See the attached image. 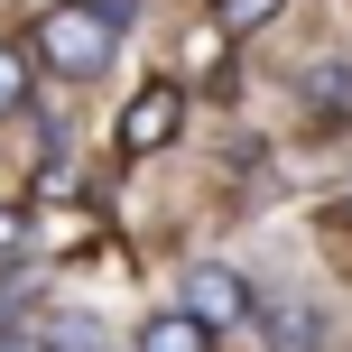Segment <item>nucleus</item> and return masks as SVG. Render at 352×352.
<instances>
[{
  "instance_id": "1",
  "label": "nucleus",
  "mask_w": 352,
  "mask_h": 352,
  "mask_svg": "<svg viewBox=\"0 0 352 352\" xmlns=\"http://www.w3.org/2000/svg\"><path fill=\"white\" fill-rule=\"evenodd\" d=\"M111 47H121V19H111L102 0H56V10L37 19V65H47V74L93 84V74L111 65Z\"/></svg>"
},
{
  "instance_id": "2",
  "label": "nucleus",
  "mask_w": 352,
  "mask_h": 352,
  "mask_svg": "<svg viewBox=\"0 0 352 352\" xmlns=\"http://www.w3.org/2000/svg\"><path fill=\"white\" fill-rule=\"evenodd\" d=\"M186 316L204 324V334H232V324L250 316V278L241 269H195L186 278Z\"/></svg>"
},
{
  "instance_id": "3",
  "label": "nucleus",
  "mask_w": 352,
  "mask_h": 352,
  "mask_svg": "<svg viewBox=\"0 0 352 352\" xmlns=\"http://www.w3.org/2000/svg\"><path fill=\"white\" fill-rule=\"evenodd\" d=\"M176 121H186V93H176V84H148L140 102L121 111V148H130V158H140V148H167Z\"/></svg>"
},
{
  "instance_id": "4",
  "label": "nucleus",
  "mask_w": 352,
  "mask_h": 352,
  "mask_svg": "<svg viewBox=\"0 0 352 352\" xmlns=\"http://www.w3.org/2000/svg\"><path fill=\"white\" fill-rule=\"evenodd\" d=\"M260 324H269L278 352H324V316L316 306H260Z\"/></svg>"
},
{
  "instance_id": "5",
  "label": "nucleus",
  "mask_w": 352,
  "mask_h": 352,
  "mask_svg": "<svg viewBox=\"0 0 352 352\" xmlns=\"http://www.w3.org/2000/svg\"><path fill=\"white\" fill-rule=\"evenodd\" d=\"M140 352H213V334L176 306V316H148V324H140Z\"/></svg>"
},
{
  "instance_id": "6",
  "label": "nucleus",
  "mask_w": 352,
  "mask_h": 352,
  "mask_svg": "<svg viewBox=\"0 0 352 352\" xmlns=\"http://www.w3.org/2000/svg\"><path fill=\"white\" fill-rule=\"evenodd\" d=\"M287 0H213V37H250L260 19H278Z\"/></svg>"
},
{
  "instance_id": "7",
  "label": "nucleus",
  "mask_w": 352,
  "mask_h": 352,
  "mask_svg": "<svg viewBox=\"0 0 352 352\" xmlns=\"http://www.w3.org/2000/svg\"><path fill=\"white\" fill-rule=\"evenodd\" d=\"M19 102H28V65L0 47V111H19Z\"/></svg>"
},
{
  "instance_id": "8",
  "label": "nucleus",
  "mask_w": 352,
  "mask_h": 352,
  "mask_svg": "<svg viewBox=\"0 0 352 352\" xmlns=\"http://www.w3.org/2000/svg\"><path fill=\"white\" fill-rule=\"evenodd\" d=\"M19 306H28V278H0V334L19 324Z\"/></svg>"
},
{
  "instance_id": "9",
  "label": "nucleus",
  "mask_w": 352,
  "mask_h": 352,
  "mask_svg": "<svg viewBox=\"0 0 352 352\" xmlns=\"http://www.w3.org/2000/svg\"><path fill=\"white\" fill-rule=\"evenodd\" d=\"M0 250H19V213H0Z\"/></svg>"
},
{
  "instance_id": "10",
  "label": "nucleus",
  "mask_w": 352,
  "mask_h": 352,
  "mask_svg": "<svg viewBox=\"0 0 352 352\" xmlns=\"http://www.w3.org/2000/svg\"><path fill=\"white\" fill-rule=\"evenodd\" d=\"M0 352H47V343H28V334H0Z\"/></svg>"
}]
</instances>
